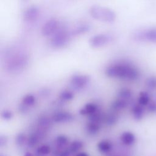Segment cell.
<instances>
[{"mask_svg":"<svg viewBox=\"0 0 156 156\" xmlns=\"http://www.w3.org/2000/svg\"><path fill=\"white\" fill-rule=\"evenodd\" d=\"M88 30V26L87 24H81L77 27H76L75 29L73 30L71 32V35H77L78 34H83L85 32H87Z\"/></svg>","mask_w":156,"mask_h":156,"instance_id":"44dd1931","label":"cell"},{"mask_svg":"<svg viewBox=\"0 0 156 156\" xmlns=\"http://www.w3.org/2000/svg\"><path fill=\"white\" fill-rule=\"evenodd\" d=\"M38 124L43 129L48 128L51 125V120L46 116H42L38 120Z\"/></svg>","mask_w":156,"mask_h":156,"instance_id":"cb8c5ba5","label":"cell"},{"mask_svg":"<svg viewBox=\"0 0 156 156\" xmlns=\"http://www.w3.org/2000/svg\"><path fill=\"white\" fill-rule=\"evenodd\" d=\"M97 147L99 152L102 153H107L112 149V144L108 141L103 140L98 143Z\"/></svg>","mask_w":156,"mask_h":156,"instance_id":"9a60e30c","label":"cell"},{"mask_svg":"<svg viewBox=\"0 0 156 156\" xmlns=\"http://www.w3.org/2000/svg\"><path fill=\"white\" fill-rule=\"evenodd\" d=\"M76 156H88V155L85 152H80L78 153Z\"/></svg>","mask_w":156,"mask_h":156,"instance_id":"d6a6232c","label":"cell"},{"mask_svg":"<svg viewBox=\"0 0 156 156\" xmlns=\"http://www.w3.org/2000/svg\"><path fill=\"white\" fill-rule=\"evenodd\" d=\"M104 120H105V122L107 125L112 126L116 123V122L117 121V118L115 115L110 113V114H108L106 116Z\"/></svg>","mask_w":156,"mask_h":156,"instance_id":"484cf974","label":"cell"},{"mask_svg":"<svg viewBox=\"0 0 156 156\" xmlns=\"http://www.w3.org/2000/svg\"><path fill=\"white\" fill-rule=\"evenodd\" d=\"M113 37L110 34H98L92 36L89 40L90 46L94 48H98L104 46L110 43Z\"/></svg>","mask_w":156,"mask_h":156,"instance_id":"5b68a950","label":"cell"},{"mask_svg":"<svg viewBox=\"0 0 156 156\" xmlns=\"http://www.w3.org/2000/svg\"><path fill=\"white\" fill-rule=\"evenodd\" d=\"M1 156H4V155H1Z\"/></svg>","mask_w":156,"mask_h":156,"instance_id":"d590c367","label":"cell"},{"mask_svg":"<svg viewBox=\"0 0 156 156\" xmlns=\"http://www.w3.org/2000/svg\"><path fill=\"white\" fill-rule=\"evenodd\" d=\"M90 82V77L84 74H75L70 79L71 85L76 90H81L85 87Z\"/></svg>","mask_w":156,"mask_h":156,"instance_id":"ba28073f","label":"cell"},{"mask_svg":"<svg viewBox=\"0 0 156 156\" xmlns=\"http://www.w3.org/2000/svg\"><path fill=\"white\" fill-rule=\"evenodd\" d=\"M1 117L4 120H10L12 117V113L10 111L5 110L2 112Z\"/></svg>","mask_w":156,"mask_h":156,"instance_id":"f546056e","label":"cell"},{"mask_svg":"<svg viewBox=\"0 0 156 156\" xmlns=\"http://www.w3.org/2000/svg\"><path fill=\"white\" fill-rule=\"evenodd\" d=\"M24 156H34L32 153L29 152H27L24 154Z\"/></svg>","mask_w":156,"mask_h":156,"instance_id":"836d02e7","label":"cell"},{"mask_svg":"<svg viewBox=\"0 0 156 156\" xmlns=\"http://www.w3.org/2000/svg\"><path fill=\"white\" fill-rule=\"evenodd\" d=\"M74 116L73 114L66 111L58 112L53 115L52 116V120L56 123L68 122L73 121Z\"/></svg>","mask_w":156,"mask_h":156,"instance_id":"9c48e42d","label":"cell"},{"mask_svg":"<svg viewBox=\"0 0 156 156\" xmlns=\"http://www.w3.org/2000/svg\"><path fill=\"white\" fill-rule=\"evenodd\" d=\"M83 147V143L78 140H75L72 142L69 146V151L71 152H77Z\"/></svg>","mask_w":156,"mask_h":156,"instance_id":"ffe728a7","label":"cell"},{"mask_svg":"<svg viewBox=\"0 0 156 156\" xmlns=\"http://www.w3.org/2000/svg\"><path fill=\"white\" fill-rule=\"evenodd\" d=\"M68 142V138L65 135H59L56 138V143L59 146H65Z\"/></svg>","mask_w":156,"mask_h":156,"instance_id":"4316f807","label":"cell"},{"mask_svg":"<svg viewBox=\"0 0 156 156\" xmlns=\"http://www.w3.org/2000/svg\"><path fill=\"white\" fill-rule=\"evenodd\" d=\"M86 130L88 133L92 135H96L99 132L100 130L99 124L98 122L90 121L86 126Z\"/></svg>","mask_w":156,"mask_h":156,"instance_id":"7c38bea8","label":"cell"},{"mask_svg":"<svg viewBox=\"0 0 156 156\" xmlns=\"http://www.w3.org/2000/svg\"><path fill=\"white\" fill-rule=\"evenodd\" d=\"M149 101V97L147 93L145 92H142L140 93L138 98V103L141 105H147Z\"/></svg>","mask_w":156,"mask_h":156,"instance_id":"603a6c76","label":"cell"},{"mask_svg":"<svg viewBox=\"0 0 156 156\" xmlns=\"http://www.w3.org/2000/svg\"><path fill=\"white\" fill-rule=\"evenodd\" d=\"M39 141V138L36 134L31 135L27 139V145L29 147H34L37 144Z\"/></svg>","mask_w":156,"mask_h":156,"instance_id":"d4e9b609","label":"cell"},{"mask_svg":"<svg viewBox=\"0 0 156 156\" xmlns=\"http://www.w3.org/2000/svg\"><path fill=\"white\" fill-rule=\"evenodd\" d=\"M23 2H27L28 0H22Z\"/></svg>","mask_w":156,"mask_h":156,"instance_id":"e575fe53","label":"cell"},{"mask_svg":"<svg viewBox=\"0 0 156 156\" xmlns=\"http://www.w3.org/2000/svg\"><path fill=\"white\" fill-rule=\"evenodd\" d=\"M146 84L149 88L152 89H155L156 88V77H152L149 78L147 80Z\"/></svg>","mask_w":156,"mask_h":156,"instance_id":"f1b7e54d","label":"cell"},{"mask_svg":"<svg viewBox=\"0 0 156 156\" xmlns=\"http://www.w3.org/2000/svg\"><path fill=\"white\" fill-rule=\"evenodd\" d=\"M7 139H6V138L4 136H1L0 137L1 146L2 147L3 146H5L7 143Z\"/></svg>","mask_w":156,"mask_h":156,"instance_id":"4dcf8cb0","label":"cell"},{"mask_svg":"<svg viewBox=\"0 0 156 156\" xmlns=\"http://www.w3.org/2000/svg\"><path fill=\"white\" fill-rule=\"evenodd\" d=\"M28 62L29 57L27 54L17 53L9 58L6 65V69L10 73H19L26 68Z\"/></svg>","mask_w":156,"mask_h":156,"instance_id":"3957f363","label":"cell"},{"mask_svg":"<svg viewBox=\"0 0 156 156\" xmlns=\"http://www.w3.org/2000/svg\"><path fill=\"white\" fill-rule=\"evenodd\" d=\"M39 15V10L36 6L27 8L23 13V19L25 21L31 23L35 21Z\"/></svg>","mask_w":156,"mask_h":156,"instance_id":"30bf717a","label":"cell"},{"mask_svg":"<svg viewBox=\"0 0 156 156\" xmlns=\"http://www.w3.org/2000/svg\"><path fill=\"white\" fill-rule=\"evenodd\" d=\"M69 34L66 30L60 29L51 37V44L54 48H62L65 46L69 39Z\"/></svg>","mask_w":156,"mask_h":156,"instance_id":"277c9868","label":"cell"},{"mask_svg":"<svg viewBox=\"0 0 156 156\" xmlns=\"http://www.w3.org/2000/svg\"><path fill=\"white\" fill-rule=\"evenodd\" d=\"M132 113L135 119H140L143 118L144 115V109L141 105H135L132 108Z\"/></svg>","mask_w":156,"mask_h":156,"instance_id":"2e32d148","label":"cell"},{"mask_svg":"<svg viewBox=\"0 0 156 156\" xmlns=\"http://www.w3.org/2000/svg\"><path fill=\"white\" fill-rule=\"evenodd\" d=\"M26 136L23 133H19L15 138V142L16 145L19 146H21L24 144V143H25L26 141Z\"/></svg>","mask_w":156,"mask_h":156,"instance_id":"83f0119b","label":"cell"},{"mask_svg":"<svg viewBox=\"0 0 156 156\" xmlns=\"http://www.w3.org/2000/svg\"><path fill=\"white\" fill-rule=\"evenodd\" d=\"M127 100H124L121 98H118V99L113 101L112 103V108L115 110H121L124 108L127 105Z\"/></svg>","mask_w":156,"mask_h":156,"instance_id":"e0dca14e","label":"cell"},{"mask_svg":"<svg viewBox=\"0 0 156 156\" xmlns=\"http://www.w3.org/2000/svg\"><path fill=\"white\" fill-rule=\"evenodd\" d=\"M88 12L91 18L104 23H112L116 17V13L112 9L99 5L91 6Z\"/></svg>","mask_w":156,"mask_h":156,"instance_id":"7a4b0ae2","label":"cell"},{"mask_svg":"<svg viewBox=\"0 0 156 156\" xmlns=\"http://www.w3.org/2000/svg\"><path fill=\"white\" fill-rule=\"evenodd\" d=\"M50 152H51V148L48 145H42L40 146L37 150V154L41 156L46 155L49 154Z\"/></svg>","mask_w":156,"mask_h":156,"instance_id":"7402d4cb","label":"cell"},{"mask_svg":"<svg viewBox=\"0 0 156 156\" xmlns=\"http://www.w3.org/2000/svg\"><path fill=\"white\" fill-rule=\"evenodd\" d=\"M118 96L119 97V98L124 99V100H128L132 96V93L130 91V90H129L128 88H124L121 89L118 93Z\"/></svg>","mask_w":156,"mask_h":156,"instance_id":"ac0fdd59","label":"cell"},{"mask_svg":"<svg viewBox=\"0 0 156 156\" xmlns=\"http://www.w3.org/2000/svg\"><path fill=\"white\" fill-rule=\"evenodd\" d=\"M121 140L124 144L131 145L134 143L135 138L132 133L129 132H126L121 135Z\"/></svg>","mask_w":156,"mask_h":156,"instance_id":"4fadbf2b","label":"cell"},{"mask_svg":"<svg viewBox=\"0 0 156 156\" xmlns=\"http://www.w3.org/2000/svg\"><path fill=\"white\" fill-rule=\"evenodd\" d=\"M74 98V94L69 91H63L59 95V99L63 102L71 101Z\"/></svg>","mask_w":156,"mask_h":156,"instance_id":"d6986e66","label":"cell"},{"mask_svg":"<svg viewBox=\"0 0 156 156\" xmlns=\"http://www.w3.org/2000/svg\"><path fill=\"white\" fill-rule=\"evenodd\" d=\"M59 29V22L55 19H50L43 25L41 33L44 37H52Z\"/></svg>","mask_w":156,"mask_h":156,"instance_id":"52a82bcc","label":"cell"},{"mask_svg":"<svg viewBox=\"0 0 156 156\" xmlns=\"http://www.w3.org/2000/svg\"><path fill=\"white\" fill-rule=\"evenodd\" d=\"M105 75L110 78L133 80L138 77L137 69L129 63H118L108 66L105 71Z\"/></svg>","mask_w":156,"mask_h":156,"instance_id":"6da1fadb","label":"cell"},{"mask_svg":"<svg viewBox=\"0 0 156 156\" xmlns=\"http://www.w3.org/2000/svg\"><path fill=\"white\" fill-rule=\"evenodd\" d=\"M36 102V98L35 97L31 94H26L23 97L22 99V102L21 104L23 105L24 106L29 108L32 107L35 104Z\"/></svg>","mask_w":156,"mask_h":156,"instance_id":"5bb4252c","label":"cell"},{"mask_svg":"<svg viewBox=\"0 0 156 156\" xmlns=\"http://www.w3.org/2000/svg\"><path fill=\"white\" fill-rule=\"evenodd\" d=\"M148 109L150 111L155 112L156 111V102H153V103L151 104L148 107Z\"/></svg>","mask_w":156,"mask_h":156,"instance_id":"1f68e13d","label":"cell"},{"mask_svg":"<svg viewBox=\"0 0 156 156\" xmlns=\"http://www.w3.org/2000/svg\"><path fill=\"white\" fill-rule=\"evenodd\" d=\"M98 110V107L94 103H88L87 104L80 110V113L82 115H92L96 113Z\"/></svg>","mask_w":156,"mask_h":156,"instance_id":"8fae6325","label":"cell"},{"mask_svg":"<svg viewBox=\"0 0 156 156\" xmlns=\"http://www.w3.org/2000/svg\"><path fill=\"white\" fill-rule=\"evenodd\" d=\"M134 38L140 41H148L156 43V28H150L135 33Z\"/></svg>","mask_w":156,"mask_h":156,"instance_id":"8992f818","label":"cell"}]
</instances>
